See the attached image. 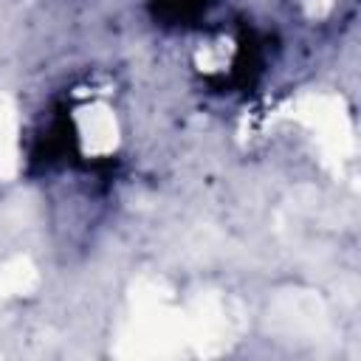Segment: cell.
Listing matches in <instances>:
<instances>
[{
  "label": "cell",
  "mask_w": 361,
  "mask_h": 361,
  "mask_svg": "<svg viewBox=\"0 0 361 361\" xmlns=\"http://www.w3.org/2000/svg\"><path fill=\"white\" fill-rule=\"evenodd\" d=\"M212 0H161V8L172 17V20H186V17H195L200 11H206Z\"/></svg>",
  "instance_id": "cell-1"
}]
</instances>
